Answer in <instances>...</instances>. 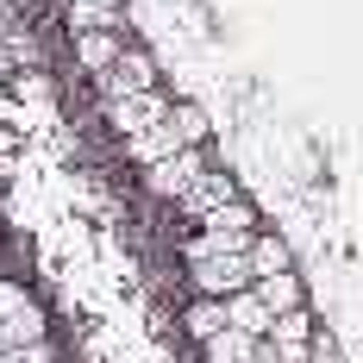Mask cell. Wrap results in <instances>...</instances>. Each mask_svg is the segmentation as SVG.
Segmentation results:
<instances>
[{
	"instance_id": "cell-1",
	"label": "cell",
	"mask_w": 363,
	"mask_h": 363,
	"mask_svg": "<svg viewBox=\"0 0 363 363\" xmlns=\"http://www.w3.org/2000/svg\"><path fill=\"white\" fill-rule=\"evenodd\" d=\"M251 238H238V232H194L188 238V282H194V294H213V301H225V294L251 289Z\"/></svg>"
},
{
	"instance_id": "cell-2",
	"label": "cell",
	"mask_w": 363,
	"mask_h": 363,
	"mask_svg": "<svg viewBox=\"0 0 363 363\" xmlns=\"http://www.w3.org/2000/svg\"><path fill=\"white\" fill-rule=\"evenodd\" d=\"M44 338V307L32 301L26 282L0 276V351H19V345H38Z\"/></svg>"
},
{
	"instance_id": "cell-3",
	"label": "cell",
	"mask_w": 363,
	"mask_h": 363,
	"mask_svg": "<svg viewBox=\"0 0 363 363\" xmlns=\"http://www.w3.org/2000/svg\"><path fill=\"white\" fill-rule=\"evenodd\" d=\"M163 113H169V94H163V88H138V94H119V101H107L113 132H125V138L150 132V125H157Z\"/></svg>"
},
{
	"instance_id": "cell-4",
	"label": "cell",
	"mask_w": 363,
	"mask_h": 363,
	"mask_svg": "<svg viewBox=\"0 0 363 363\" xmlns=\"http://www.w3.org/2000/svg\"><path fill=\"white\" fill-rule=\"evenodd\" d=\"M201 169H207L201 145H194V150H169V157H157V163H150V194H163V201H182V194L201 182Z\"/></svg>"
},
{
	"instance_id": "cell-5",
	"label": "cell",
	"mask_w": 363,
	"mask_h": 363,
	"mask_svg": "<svg viewBox=\"0 0 363 363\" xmlns=\"http://www.w3.org/2000/svg\"><path fill=\"white\" fill-rule=\"evenodd\" d=\"M138 88H157V69H150L145 50H119V63L101 75V94L119 101V94H138Z\"/></svg>"
},
{
	"instance_id": "cell-6",
	"label": "cell",
	"mask_w": 363,
	"mask_h": 363,
	"mask_svg": "<svg viewBox=\"0 0 363 363\" xmlns=\"http://www.w3.org/2000/svg\"><path fill=\"white\" fill-rule=\"evenodd\" d=\"M225 201H238V182L225 176V169H201V182L182 194V207H188L194 219H201V213H213V207H225Z\"/></svg>"
},
{
	"instance_id": "cell-7",
	"label": "cell",
	"mask_w": 363,
	"mask_h": 363,
	"mask_svg": "<svg viewBox=\"0 0 363 363\" xmlns=\"http://www.w3.org/2000/svg\"><path fill=\"white\" fill-rule=\"evenodd\" d=\"M251 294L269 307V320L276 313H289V307H307V294H301V276L294 269H276V276H257L251 282Z\"/></svg>"
},
{
	"instance_id": "cell-8",
	"label": "cell",
	"mask_w": 363,
	"mask_h": 363,
	"mask_svg": "<svg viewBox=\"0 0 363 363\" xmlns=\"http://www.w3.org/2000/svg\"><path fill=\"white\" fill-rule=\"evenodd\" d=\"M163 138L176 150H194L201 138H207V113L188 107V101H169V113H163Z\"/></svg>"
},
{
	"instance_id": "cell-9",
	"label": "cell",
	"mask_w": 363,
	"mask_h": 363,
	"mask_svg": "<svg viewBox=\"0 0 363 363\" xmlns=\"http://www.w3.org/2000/svg\"><path fill=\"white\" fill-rule=\"evenodd\" d=\"M257 345H263V338H251V332H238V326H219L213 338L201 345V357L207 363H251Z\"/></svg>"
},
{
	"instance_id": "cell-10",
	"label": "cell",
	"mask_w": 363,
	"mask_h": 363,
	"mask_svg": "<svg viewBox=\"0 0 363 363\" xmlns=\"http://www.w3.org/2000/svg\"><path fill=\"white\" fill-rule=\"evenodd\" d=\"M313 313H307V307H289V313H276V320H269V332H263V338H269V345H282V351H307V338H313Z\"/></svg>"
},
{
	"instance_id": "cell-11",
	"label": "cell",
	"mask_w": 363,
	"mask_h": 363,
	"mask_svg": "<svg viewBox=\"0 0 363 363\" xmlns=\"http://www.w3.org/2000/svg\"><path fill=\"white\" fill-rule=\"evenodd\" d=\"M251 276H276V269H294V251L289 238H276V232H251Z\"/></svg>"
},
{
	"instance_id": "cell-12",
	"label": "cell",
	"mask_w": 363,
	"mask_h": 363,
	"mask_svg": "<svg viewBox=\"0 0 363 363\" xmlns=\"http://www.w3.org/2000/svg\"><path fill=\"white\" fill-rule=\"evenodd\" d=\"M219 326H225V301H213V294H194V301H188V313H182V332H188L194 345H207Z\"/></svg>"
},
{
	"instance_id": "cell-13",
	"label": "cell",
	"mask_w": 363,
	"mask_h": 363,
	"mask_svg": "<svg viewBox=\"0 0 363 363\" xmlns=\"http://www.w3.org/2000/svg\"><path fill=\"white\" fill-rule=\"evenodd\" d=\"M225 326H238V332H251V338H263V332H269V307H263L251 289H238V294H225Z\"/></svg>"
},
{
	"instance_id": "cell-14",
	"label": "cell",
	"mask_w": 363,
	"mask_h": 363,
	"mask_svg": "<svg viewBox=\"0 0 363 363\" xmlns=\"http://www.w3.org/2000/svg\"><path fill=\"white\" fill-rule=\"evenodd\" d=\"M119 50H125V44H119L113 32H75V57H82V69H101V75H107L113 63H119Z\"/></svg>"
},
{
	"instance_id": "cell-15",
	"label": "cell",
	"mask_w": 363,
	"mask_h": 363,
	"mask_svg": "<svg viewBox=\"0 0 363 363\" xmlns=\"http://www.w3.org/2000/svg\"><path fill=\"white\" fill-rule=\"evenodd\" d=\"M201 232H238V238H251L257 232V207L251 201H225L213 213H201Z\"/></svg>"
},
{
	"instance_id": "cell-16",
	"label": "cell",
	"mask_w": 363,
	"mask_h": 363,
	"mask_svg": "<svg viewBox=\"0 0 363 363\" xmlns=\"http://www.w3.org/2000/svg\"><path fill=\"white\" fill-rule=\"evenodd\" d=\"M63 13H69L75 32H113L119 26V6H101V0H69Z\"/></svg>"
},
{
	"instance_id": "cell-17",
	"label": "cell",
	"mask_w": 363,
	"mask_h": 363,
	"mask_svg": "<svg viewBox=\"0 0 363 363\" xmlns=\"http://www.w3.org/2000/svg\"><path fill=\"white\" fill-rule=\"evenodd\" d=\"M0 363H50V345H19V351H0Z\"/></svg>"
},
{
	"instance_id": "cell-18",
	"label": "cell",
	"mask_w": 363,
	"mask_h": 363,
	"mask_svg": "<svg viewBox=\"0 0 363 363\" xmlns=\"http://www.w3.org/2000/svg\"><path fill=\"white\" fill-rule=\"evenodd\" d=\"M101 6H125V0H101Z\"/></svg>"
},
{
	"instance_id": "cell-19",
	"label": "cell",
	"mask_w": 363,
	"mask_h": 363,
	"mask_svg": "<svg viewBox=\"0 0 363 363\" xmlns=\"http://www.w3.org/2000/svg\"><path fill=\"white\" fill-rule=\"evenodd\" d=\"M50 363H57V357H50Z\"/></svg>"
},
{
	"instance_id": "cell-20",
	"label": "cell",
	"mask_w": 363,
	"mask_h": 363,
	"mask_svg": "<svg viewBox=\"0 0 363 363\" xmlns=\"http://www.w3.org/2000/svg\"><path fill=\"white\" fill-rule=\"evenodd\" d=\"M251 363H257V357H251Z\"/></svg>"
}]
</instances>
